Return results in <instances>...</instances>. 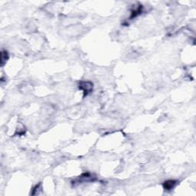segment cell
Wrapping results in <instances>:
<instances>
[{
	"mask_svg": "<svg viewBox=\"0 0 196 196\" xmlns=\"http://www.w3.org/2000/svg\"><path fill=\"white\" fill-rule=\"evenodd\" d=\"M79 89L83 91V96H88L93 91V83L90 81H81L79 83Z\"/></svg>",
	"mask_w": 196,
	"mask_h": 196,
	"instance_id": "obj_1",
	"label": "cell"
},
{
	"mask_svg": "<svg viewBox=\"0 0 196 196\" xmlns=\"http://www.w3.org/2000/svg\"><path fill=\"white\" fill-rule=\"evenodd\" d=\"M177 185V181L175 180H167L163 183V188L166 191H170L175 188Z\"/></svg>",
	"mask_w": 196,
	"mask_h": 196,
	"instance_id": "obj_2",
	"label": "cell"
},
{
	"mask_svg": "<svg viewBox=\"0 0 196 196\" xmlns=\"http://www.w3.org/2000/svg\"><path fill=\"white\" fill-rule=\"evenodd\" d=\"M93 175L88 172L84 173L82 175H81L78 179V180H79L81 182H88V181H93Z\"/></svg>",
	"mask_w": 196,
	"mask_h": 196,
	"instance_id": "obj_3",
	"label": "cell"
},
{
	"mask_svg": "<svg viewBox=\"0 0 196 196\" xmlns=\"http://www.w3.org/2000/svg\"><path fill=\"white\" fill-rule=\"evenodd\" d=\"M8 52L4 50L2 51V52H1V64H2V66L4 65V64L6 62V61L8 60Z\"/></svg>",
	"mask_w": 196,
	"mask_h": 196,
	"instance_id": "obj_4",
	"label": "cell"
}]
</instances>
